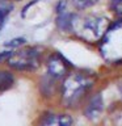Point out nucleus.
<instances>
[{
	"label": "nucleus",
	"instance_id": "f257e3e1",
	"mask_svg": "<svg viewBox=\"0 0 122 126\" xmlns=\"http://www.w3.org/2000/svg\"><path fill=\"white\" fill-rule=\"evenodd\" d=\"M109 28V22L105 17H72L71 30H74L80 38L85 39L88 42H94L97 39L102 38L105 32Z\"/></svg>",
	"mask_w": 122,
	"mask_h": 126
},
{
	"label": "nucleus",
	"instance_id": "f03ea898",
	"mask_svg": "<svg viewBox=\"0 0 122 126\" xmlns=\"http://www.w3.org/2000/svg\"><path fill=\"white\" fill-rule=\"evenodd\" d=\"M100 51L102 58L109 63H118L122 61V21L108 28L102 35Z\"/></svg>",
	"mask_w": 122,
	"mask_h": 126
},
{
	"label": "nucleus",
	"instance_id": "7ed1b4c3",
	"mask_svg": "<svg viewBox=\"0 0 122 126\" xmlns=\"http://www.w3.org/2000/svg\"><path fill=\"white\" fill-rule=\"evenodd\" d=\"M91 79L81 74H71L66 78L62 85L63 101L67 106H72L84 96V93L91 87Z\"/></svg>",
	"mask_w": 122,
	"mask_h": 126
},
{
	"label": "nucleus",
	"instance_id": "20e7f679",
	"mask_svg": "<svg viewBox=\"0 0 122 126\" xmlns=\"http://www.w3.org/2000/svg\"><path fill=\"white\" fill-rule=\"evenodd\" d=\"M9 67L20 71H30L35 70L39 64V53L34 47H26V49L9 53L7 58Z\"/></svg>",
	"mask_w": 122,
	"mask_h": 126
},
{
	"label": "nucleus",
	"instance_id": "39448f33",
	"mask_svg": "<svg viewBox=\"0 0 122 126\" xmlns=\"http://www.w3.org/2000/svg\"><path fill=\"white\" fill-rule=\"evenodd\" d=\"M67 68H68V67H67L66 61L58 54L51 55L49 62H47V71H49V75L54 79L62 78L63 75H66Z\"/></svg>",
	"mask_w": 122,
	"mask_h": 126
},
{
	"label": "nucleus",
	"instance_id": "423d86ee",
	"mask_svg": "<svg viewBox=\"0 0 122 126\" xmlns=\"http://www.w3.org/2000/svg\"><path fill=\"white\" fill-rule=\"evenodd\" d=\"M102 106H104V102H102V97L101 94H96V96L92 97V100L89 101V104L87 105L85 108V116L89 120H96L98 118V116L102 112Z\"/></svg>",
	"mask_w": 122,
	"mask_h": 126
},
{
	"label": "nucleus",
	"instance_id": "0eeeda50",
	"mask_svg": "<svg viewBox=\"0 0 122 126\" xmlns=\"http://www.w3.org/2000/svg\"><path fill=\"white\" fill-rule=\"evenodd\" d=\"M72 17L74 15L67 12V9H59L58 17H57V24L62 30H71V24H72Z\"/></svg>",
	"mask_w": 122,
	"mask_h": 126
},
{
	"label": "nucleus",
	"instance_id": "6e6552de",
	"mask_svg": "<svg viewBox=\"0 0 122 126\" xmlns=\"http://www.w3.org/2000/svg\"><path fill=\"white\" fill-rule=\"evenodd\" d=\"M72 121L68 116H53L43 122L41 126H71Z\"/></svg>",
	"mask_w": 122,
	"mask_h": 126
},
{
	"label": "nucleus",
	"instance_id": "1a4fd4ad",
	"mask_svg": "<svg viewBox=\"0 0 122 126\" xmlns=\"http://www.w3.org/2000/svg\"><path fill=\"white\" fill-rule=\"evenodd\" d=\"M13 83V76L5 71H0V92L8 89Z\"/></svg>",
	"mask_w": 122,
	"mask_h": 126
},
{
	"label": "nucleus",
	"instance_id": "9d476101",
	"mask_svg": "<svg viewBox=\"0 0 122 126\" xmlns=\"http://www.w3.org/2000/svg\"><path fill=\"white\" fill-rule=\"evenodd\" d=\"M96 3H97V0H72L74 7L77 8V9H85V8L94 5Z\"/></svg>",
	"mask_w": 122,
	"mask_h": 126
},
{
	"label": "nucleus",
	"instance_id": "9b49d317",
	"mask_svg": "<svg viewBox=\"0 0 122 126\" xmlns=\"http://www.w3.org/2000/svg\"><path fill=\"white\" fill-rule=\"evenodd\" d=\"M11 9H12V4L9 0H0V13L8 16Z\"/></svg>",
	"mask_w": 122,
	"mask_h": 126
},
{
	"label": "nucleus",
	"instance_id": "f8f14e48",
	"mask_svg": "<svg viewBox=\"0 0 122 126\" xmlns=\"http://www.w3.org/2000/svg\"><path fill=\"white\" fill-rule=\"evenodd\" d=\"M5 17H7L5 15H1V13H0V30H1V28H3V25H4V20H5Z\"/></svg>",
	"mask_w": 122,
	"mask_h": 126
},
{
	"label": "nucleus",
	"instance_id": "ddd939ff",
	"mask_svg": "<svg viewBox=\"0 0 122 126\" xmlns=\"http://www.w3.org/2000/svg\"><path fill=\"white\" fill-rule=\"evenodd\" d=\"M118 1H121V3H122V0H118Z\"/></svg>",
	"mask_w": 122,
	"mask_h": 126
}]
</instances>
